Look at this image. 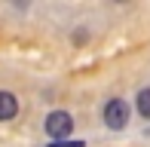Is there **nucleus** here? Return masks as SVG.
<instances>
[{"mask_svg":"<svg viewBox=\"0 0 150 147\" xmlns=\"http://www.w3.org/2000/svg\"><path fill=\"white\" fill-rule=\"evenodd\" d=\"M74 132V119L71 113L64 110H52L49 117H46V135L55 138V141H67V135Z\"/></svg>","mask_w":150,"mask_h":147,"instance_id":"1","label":"nucleus"},{"mask_svg":"<svg viewBox=\"0 0 150 147\" xmlns=\"http://www.w3.org/2000/svg\"><path fill=\"white\" fill-rule=\"evenodd\" d=\"M104 123H107V129H113V132L126 129V123H129V104L122 101V98H110V101L104 104Z\"/></svg>","mask_w":150,"mask_h":147,"instance_id":"2","label":"nucleus"},{"mask_svg":"<svg viewBox=\"0 0 150 147\" xmlns=\"http://www.w3.org/2000/svg\"><path fill=\"white\" fill-rule=\"evenodd\" d=\"M16 113H18L16 95H12V92H0V123H3V119H12Z\"/></svg>","mask_w":150,"mask_h":147,"instance_id":"3","label":"nucleus"},{"mask_svg":"<svg viewBox=\"0 0 150 147\" xmlns=\"http://www.w3.org/2000/svg\"><path fill=\"white\" fill-rule=\"evenodd\" d=\"M135 107H138V113H141L144 119H150V86L138 92V98H135Z\"/></svg>","mask_w":150,"mask_h":147,"instance_id":"4","label":"nucleus"},{"mask_svg":"<svg viewBox=\"0 0 150 147\" xmlns=\"http://www.w3.org/2000/svg\"><path fill=\"white\" fill-rule=\"evenodd\" d=\"M49 147H86L83 141H55V144H49Z\"/></svg>","mask_w":150,"mask_h":147,"instance_id":"5","label":"nucleus"}]
</instances>
